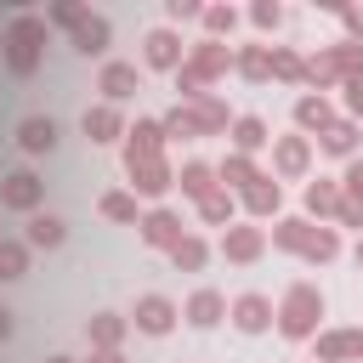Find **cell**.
<instances>
[{"mask_svg": "<svg viewBox=\"0 0 363 363\" xmlns=\"http://www.w3.org/2000/svg\"><path fill=\"white\" fill-rule=\"evenodd\" d=\"M125 176H130V193H142V199H164L176 187V170L164 159V125L159 119H136L125 130Z\"/></svg>", "mask_w": 363, "mask_h": 363, "instance_id": "6da1fadb", "label": "cell"}, {"mask_svg": "<svg viewBox=\"0 0 363 363\" xmlns=\"http://www.w3.org/2000/svg\"><path fill=\"white\" fill-rule=\"evenodd\" d=\"M227 68H233V45H221V40H199V45H187V62L176 68V91H182V102L210 96V85H216Z\"/></svg>", "mask_w": 363, "mask_h": 363, "instance_id": "7a4b0ae2", "label": "cell"}, {"mask_svg": "<svg viewBox=\"0 0 363 363\" xmlns=\"http://www.w3.org/2000/svg\"><path fill=\"white\" fill-rule=\"evenodd\" d=\"M272 250H289V255L323 267V261L340 255V233H335V227H312L306 216H284V221L272 227Z\"/></svg>", "mask_w": 363, "mask_h": 363, "instance_id": "3957f363", "label": "cell"}, {"mask_svg": "<svg viewBox=\"0 0 363 363\" xmlns=\"http://www.w3.org/2000/svg\"><path fill=\"white\" fill-rule=\"evenodd\" d=\"M159 125H164V142H193V136H221L233 119L221 96H199V102H176Z\"/></svg>", "mask_w": 363, "mask_h": 363, "instance_id": "277c9868", "label": "cell"}, {"mask_svg": "<svg viewBox=\"0 0 363 363\" xmlns=\"http://www.w3.org/2000/svg\"><path fill=\"white\" fill-rule=\"evenodd\" d=\"M45 34H51V23H45V11H17V17L6 23V68H11L17 79H28V74L40 68V51H45Z\"/></svg>", "mask_w": 363, "mask_h": 363, "instance_id": "5b68a950", "label": "cell"}, {"mask_svg": "<svg viewBox=\"0 0 363 363\" xmlns=\"http://www.w3.org/2000/svg\"><path fill=\"white\" fill-rule=\"evenodd\" d=\"M318 323H323V289L306 278L289 284L278 301V335L284 340H318Z\"/></svg>", "mask_w": 363, "mask_h": 363, "instance_id": "8992f818", "label": "cell"}, {"mask_svg": "<svg viewBox=\"0 0 363 363\" xmlns=\"http://www.w3.org/2000/svg\"><path fill=\"white\" fill-rule=\"evenodd\" d=\"M352 74H363V40H335V45H323L318 57H306V85L323 96L335 79L346 85Z\"/></svg>", "mask_w": 363, "mask_h": 363, "instance_id": "52a82bcc", "label": "cell"}, {"mask_svg": "<svg viewBox=\"0 0 363 363\" xmlns=\"http://www.w3.org/2000/svg\"><path fill=\"white\" fill-rule=\"evenodd\" d=\"M312 170V136H272V176L278 182H301Z\"/></svg>", "mask_w": 363, "mask_h": 363, "instance_id": "ba28073f", "label": "cell"}, {"mask_svg": "<svg viewBox=\"0 0 363 363\" xmlns=\"http://www.w3.org/2000/svg\"><path fill=\"white\" fill-rule=\"evenodd\" d=\"M312 363H363V329H318Z\"/></svg>", "mask_w": 363, "mask_h": 363, "instance_id": "9c48e42d", "label": "cell"}, {"mask_svg": "<svg viewBox=\"0 0 363 363\" xmlns=\"http://www.w3.org/2000/svg\"><path fill=\"white\" fill-rule=\"evenodd\" d=\"M227 318H233V329H238V335H267V329H272V318H278V306H272L261 289H250V295H238V301L227 306Z\"/></svg>", "mask_w": 363, "mask_h": 363, "instance_id": "30bf717a", "label": "cell"}, {"mask_svg": "<svg viewBox=\"0 0 363 363\" xmlns=\"http://www.w3.org/2000/svg\"><path fill=\"white\" fill-rule=\"evenodd\" d=\"M0 204H6V210H23V216H34V210L45 204V182H40L34 170H11V176L0 182Z\"/></svg>", "mask_w": 363, "mask_h": 363, "instance_id": "8fae6325", "label": "cell"}, {"mask_svg": "<svg viewBox=\"0 0 363 363\" xmlns=\"http://www.w3.org/2000/svg\"><path fill=\"white\" fill-rule=\"evenodd\" d=\"M261 250H267V227L233 221V227L221 233V255H227L233 267H250V261H261Z\"/></svg>", "mask_w": 363, "mask_h": 363, "instance_id": "7c38bea8", "label": "cell"}, {"mask_svg": "<svg viewBox=\"0 0 363 363\" xmlns=\"http://www.w3.org/2000/svg\"><path fill=\"white\" fill-rule=\"evenodd\" d=\"M182 238H187V227H182L176 210H147V216H142V244H147V250H164V255H170Z\"/></svg>", "mask_w": 363, "mask_h": 363, "instance_id": "4fadbf2b", "label": "cell"}, {"mask_svg": "<svg viewBox=\"0 0 363 363\" xmlns=\"http://www.w3.org/2000/svg\"><path fill=\"white\" fill-rule=\"evenodd\" d=\"M176 318H182V312H176V301H170V295H142V301H136V312H130V323H136L142 335H170V329H176Z\"/></svg>", "mask_w": 363, "mask_h": 363, "instance_id": "5bb4252c", "label": "cell"}, {"mask_svg": "<svg viewBox=\"0 0 363 363\" xmlns=\"http://www.w3.org/2000/svg\"><path fill=\"white\" fill-rule=\"evenodd\" d=\"M68 34H74V51H79V57H102V51H108V40H113L108 17H96V11H79V23H74Z\"/></svg>", "mask_w": 363, "mask_h": 363, "instance_id": "9a60e30c", "label": "cell"}, {"mask_svg": "<svg viewBox=\"0 0 363 363\" xmlns=\"http://www.w3.org/2000/svg\"><path fill=\"white\" fill-rule=\"evenodd\" d=\"M17 147H23L28 159L51 153V147H57V119H51V113H28V119L17 125Z\"/></svg>", "mask_w": 363, "mask_h": 363, "instance_id": "2e32d148", "label": "cell"}, {"mask_svg": "<svg viewBox=\"0 0 363 363\" xmlns=\"http://www.w3.org/2000/svg\"><path fill=\"white\" fill-rule=\"evenodd\" d=\"M340 199H346V193H340V182H329V176L306 182V193H301V204H306V216H318V227L340 216Z\"/></svg>", "mask_w": 363, "mask_h": 363, "instance_id": "e0dca14e", "label": "cell"}, {"mask_svg": "<svg viewBox=\"0 0 363 363\" xmlns=\"http://www.w3.org/2000/svg\"><path fill=\"white\" fill-rule=\"evenodd\" d=\"M182 318H187L193 329H216V323L227 318V295H221V289H193L187 306H182Z\"/></svg>", "mask_w": 363, "mask_h": 363, "instance_id": "ac0fdd59", "label": "cell"}, {"mask_svg": "<svg viewBox=\"0 0 363 363\" xmlns=\"http://www.w3.org/2000/svg\"><path fill=\"white\" fill-rule=\"evenodd\" d=\"M96 85H102V96H108V102L119 108V102H130V96L142 91V74H136V62H108Z\"/></svg>", "mask_w": 363, "mask_h": 363, "instance_id": "d6986e66", "label": "cell"}, {"mask_svg": "<svg viewBox=\"0 0 363 363\" xmlns=\"http://www.w3.org/2000/svg\"><path fill=\"white\" fill-rule=\"evenodd\" d=\"M295 125H301V136H323V130L335 125V108H329V96H318V91L295 96Z\"/></svg>", "mask_w": 363, "mask_h": 363, "instance_id": "ffe728a7", "label": "cell"}, {"mask_svg": "<svg viewBox=\"0 0 363 363\" xmlns=\"http://www.w3.org/2000/svg\"><path fill=\"white\" fill-rule=\"evenodd\" d=\"M79 130H85L91 142H119V136H125V119H119V108H113V102H96V108H85Z\"/></svg>", "mask_w": 363, "mask_h": 363, "instance_id": "44dd1931", "label": "cell"}, {"mask_svg": "<svg viewBox=\"0 0 363 363\" xmlns=\"http://www.w3.org/2000/svg\"><path fill=\"white\" fill-rule=\"evenodd\" d=\"M261 147H272V130H267V119L261 113H238L233 119V153H261Z\"/></svg>", "mask_w": 363, "mask_h": 363, "instance_id": "7402d4cb", "label": "cell"}, {"mask_svg": "<svg viewBox=\"0 0 363 363\" xmlns=\"http://www.w3.org/2000/svg\"><path fill=\"white\" fill-rule=\"evenodd\" d=\"M238 204H244L250 216H278V204H284V187H278V176H255V182L238 193Z\"/></svg>", "mask_w": 363, "mask_h": 363, "instance_id": "603a6c76", "label": "cell"}, {"mask_svg": "<svg viewBox=\"0 0 363 363\" xmlns=\"http://www.w3.org/2000/svg\"><path fill=\"white\" fill-rule=\"evenodd\" d=\"M62 238H68V221H62V216H51V210H34V216H28V233H23L28 250H57Z\"/></svg>", "mask_w": 363, "mask_h": 363, "instance_id": "cb8c5ba5", "label": "cell"}, {"mask_svg": "<svg viewBox=\"0 0 363 363\" xmlns=\"http://www.w3.org/2000/svg\"><path fill=\"white\" fill-rule=\"evenodd\" d=\"M182 62H187V45H182L170 28H153V34H147V68H170V74H176Z\"/></svg>", "mask_w": 363, "mask_h": 363, "instance_id": "d4e9b609", "label": "cell"}, {"mask_svg": "<svg viewBox=\"0 0 363 363\" xmlns=\"http://www.w3.org/2000/svg\"><path fill=\"white\" fill-rule=\"evenodd\" d=\"M176 187H182L193 204H204V199H210L221 182H216V164H199V159H187V164L176 170Z\"/></svg>", "mask_w": 363, "mask_h": 363, "instance_id": "484cf974", "label": "cell"}, {"mask_svg": "<svg viewBox=\"0 0 363 363\" xmlns=\"http://www.w3.org/2000/svg\"><path fill=\"white\" fill-rule=\"evenodd\" d=\"M125 329H130V318H113V312H96V318L85 323V340H91V352H119V340H125Z\"/></svg>", "mask_w": 363, "mask_h": 363, "instance_id": "4316f807", "label": "cell"}, {"mask_svg": "<svg viewBox=\"0 0 363 363\" xmlns=\"http://www.w3.org/2000/svg\"><path fill=\"white\" fill-rule=\"evenodd\" d=\"M357 136H363V130H357V119H335V125L318 136V147H323V153H335V159H357Z\"/></svg>", "mask_w": 363, "mask_h": 363, "instance_id": "83f0119b", "label": "cell"}, {"mask_svg": "<svg viewBox=\"0 0 363 363\" xmlns=\"http://www.w3.org/2000/svg\"><path fill=\"white\" fill-rule=\"evenodd\" d=\"M233 68H238L244 79H255V85L272 79V45H238V51H233Z\"/></svg>", "mask_w": 363, "mask_h": 363, "instance_id": "f1b7e54d", "label": "cell"}, {"mask_svg": "<svg viewBox=\"0 0 363 363\" xmlns=\"http://www.w3.org/2000/svg\"><path fill=\"white\" fill-rule=\"evenodd\" d=\"M255 176H261V170H255V159H250V153H227V159L216 164V182H221L227 193H233V187L244 193V187H250Z\"/></svg>", "mask_w": 363, "mask_h": 363, "instance_id": "f546056e", "label": "cell"}, {"mask_svg": "<svg viewBox=\"0 0 363 363\" xmlns=\"http://www.w3.org/2000/svg\"><path fill=\"white\" fill-rule=\"evenodd\" d=\"M108 221H125V227H142V210H136V193H125V187H113V193H102V204H96Z\"/></svg>", "mask_w": 363, "mask_h": 363, "instance_id": "4dcf8cb0", "label": "cell"}, {"mask_svg": "<svg viewBox=\"0 0 363 363\" xmlns=\"http://www.w3.org/2000/svg\"><path fill=\"white\" fill-rule=\"evenodd\" d=\"M272 79H284V85H306V57L289 51V45H272Z\"/></svg>", "mask_w": 363, "mask_h": 363, "instance_id": "1f68e13d", "label": "cell"}, {"mask_svg": "<svg viewBox=\"0 0 363 363\" xmlns=\"http://www.w3.org/2000/svg\"><path fill=\"white\" fill-rule=\"evenodd\" d=\"M233 216H238V199H233L227 187H216V193L199 204V221H210V227H233Z\"/></svg>", "mask_w": 363, "mask_h": 363, "instance_id": "d6a6232c", "label": "cell"}, {"mask_svg": "<svg viewBox=\"0 0 363 363\" xmlns=\"http://www.w3.org/2000/svg\"><path fill=\"white\" fill-rule=\"evenodd\" d=\"M204 261H210V244H204L199 233H187V238L170 250V267H176V272H199Z\"/></svg>", "mask_w": 363, "mask_h": 363, "instance_id": "836d02e7", "label": "cell"}, {"mask_svg": "<svg viewBox=\"0 0 363 363\" xmlns=\"http://www.w3.org/2000/svg\"><path fill=\"white\" fill-rule=\"evenodd\" d=\"M28 255H34V250H28L23 238H0V284L23 278V272H28Z\"/></svg>", "mask_w": 363, "mask_h": 363, "instance_id": "e575fe53", "label": "cell"}, {"mask_svg": "<svg viewBox=\"0 0 363 363\" xmlns=\"http://www.w3.org/2000/svg\"><path fill=\"white\" fill-rule=\"evenodd\" d=\"M204 28H210V40H221V34L238 28V11L233 6H204Z\"/></svg>", "mask_w": 363, "mask_h": 363, "instance_id": "d590c367", "label": "cell"}, {"mask_svg": "<svg viewBox=\"0 0 363 363\" xmlns=\"http://www.w3.org/2000/svg\"><path fill=\"white\" fill-rule=\"evenodd\" d=\"M340 193L363 204V153H357V159H346V176H340Z\"/></svg>", "mask_w": 363, "mask_h": 363, "instance_id": "8d00e7d4", "label": "cell"}, {"mask_svg": "<svg viewBox=\"0 0 363 363\" xmlns=\"http://www.w3.org/2000/svg\"><path fill=\"white\" fill-rule=\"evenodd\" d=\"M250 23H255V28H278V23H284V6L261 0V6H250Z\"/></svg>", "mask_w": 363, "mask_h": 363, "instance_id": "74e56055", "label": "cell"}, {"mask_svg": "<svg viewBox=\"0 0 363 363\" xmlns=\"http://www.w3.org/2000/svg\"><path fill=\"white\" fill-rule=\"evenodd\" d=\"M79 11H85V6H68V0H57V6H45V23H57V28H74V23H79Z\"/></svg>", "mask_w": 363, "mask_h": 363, "instance_id": "f35d334b", "label": "cell"}, {"mask_svg": "<svg viewBox=\"0 0 363 363\" xmlns=\"http://www.w3.org/2000/svg\"><path fill=\"white\" fill-rule=\"evenodd\" d=\"M346 119H357V125H363V74H352V79H346Z\"/></svg>", "mask_w": 363, "mask_h": 363, "instance_id": "ab89813d", "label": "cell"}, {"mask_svg": "<svg viewBox=\"0 0 363 363\" xmlns=\"http://www.w3.org/2000/svg\"><path fill=\"white\" fill-rule=\"evenodd\" d=\"M164 17H170V23H193V17H204V6H199V0H170Z\"/></svg>", "mask_w": 363, "mask_h": 363, "instance_id": "60d3db41", "label": "cell"}, {"mask_svg": "<svg viewBox=\"0 0 363 363\" xmlns=\"http://www.w3.org/2000/svg\"><path fill=\"white\" fill-rule=\"evenodd\" d=\"M340 227H357V238H363V204L357 199H340V216H335Z\"/></svg>", "mask_w": 363, "mask_h": 363, "instance_id": "b9f144b4", "label": "cell"}, {"mask_svg": "<svg viewBox=\"0 0 363 363\" xmlns=\"http://www.w3.org/2000/svg\"><path fill=\"white\" fill-rule=\"evenodd\" d=\"M85 363H125V352H91Z\"/></svg>", "mask_w": 363, "mask_h": 363, "instance_id": "7bdbcfd3", "label": "cell"}, {"mask_svg": "<svg viewBox=\"0 0 363 363\" xmlns=\"http://www.w3.org/2000/svg\"><path fill=\"white\" fill-rule=\"evenodd\" d=\"M11 335V306H0V340Z\"/></svg>", "mask_w": 363, "mask_h": 363, "instance_id": "ee69618b", "label": "cell"}, {"mask_svg": "<svg viewBox=\"0 0 363 363\" xmlns=\"http://www.w3.org/2000/svg\"><path fill=\"white\" fill-rule=\"evenodd\" d=\"M352 255H357V267H363V238H357V250H352Z\"/></svg>", "mask_w": 363, "mask_h": 363, "instance_id": "f6af8a7d", "label": "cell"}, {"mask_svg": "<svg viewBox=\"0 0 363 363\" xmlns=\"http://www.w3.org/2000/svg\"><path fill=\"white\" fill-rule=\"evenodd\" d=\"M45 363H74V357H45Z\"/></svg>", "mask_w": 363, "mask_h": 363, "instance_id": "bcb514c9", "label": "cell"}, {"mask_svg": "<svg viewBox=\"0 0 363 363\" xmlns=\"http://www.w3.org/2000/svg\"><path fill=\"white\" fill-rule=\"evenodd\" d=\"M0 57H6V28H0Z\"/></svg>", "mask_w": 363, "mask_h": 363, "instance_id": "7dc6e473", "label": "cell"}]
</instances>
